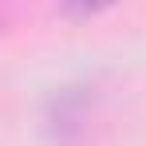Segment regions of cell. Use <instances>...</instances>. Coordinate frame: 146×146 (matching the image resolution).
Instances as JSON below:
<instances>
[{"label":"cell","mask_w":146,"mask_h":146,"mask_svg":"<svg viewBox=\"0 0 146 146\" xmlns=\"http://www.w3.org/2000/svg\"><path fill=\"white\" fill-rule=\"evenodd\" d=\"M103 4H111V0H67V8H75V12H95Z\"/></svg>","instance_id":"cell-1"}]
</instances>
